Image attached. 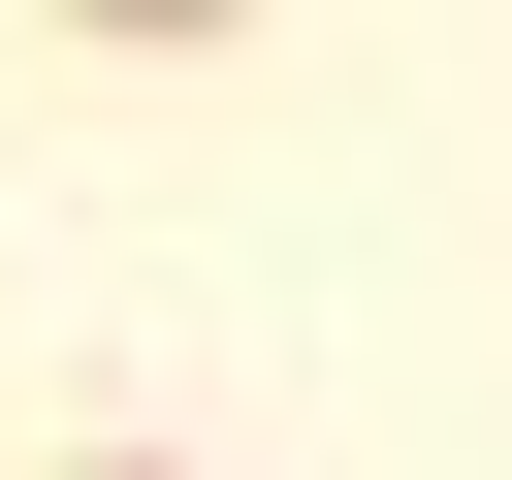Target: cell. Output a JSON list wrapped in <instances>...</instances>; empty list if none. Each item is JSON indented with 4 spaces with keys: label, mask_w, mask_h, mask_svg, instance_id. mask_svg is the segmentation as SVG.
Returning <instances> with one entry per match:
<instances>
[{
    "label": "cell",
    "mask_w": 512,
    "mask_h": 480,
    "mask_svg": "<svg viewBox=\"0 0 512 480\" xmlns=\"http://www.w3.org/2000/svg\"><path fill=\"white\" fill-rule=\"evenodd\" d=\"M64 480H192V448H64Z\"/></svg>",
    "instance_id": "1"
}]
</instances>
